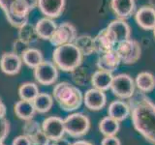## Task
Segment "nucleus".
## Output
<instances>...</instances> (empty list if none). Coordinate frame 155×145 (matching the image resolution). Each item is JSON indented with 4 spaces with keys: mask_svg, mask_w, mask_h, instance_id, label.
<instances>
[{
    "mask_svg": "<svg viewBox=\"0 0 155 145\" xmlns=\"http://www.w3.org/2000/svg\"><path fill=\"white\" fill-rule=\"evenodd\" d=\"M129 100L134 129L148 143L155 145V104L142 92Z\"/></svg>",
    "mask_w": 155,
    "mask_h": 145,
    "instance_id": "obj_1",
    "label": "nucleus"
},
{
    "mask_svg": "<svg viewBox=\"0 0 155 145\" xmlns=\"http://www.w3.org/2000/svg\"><path fill=\"white\" fill-rule=\"evenodd\" d=\"M38 7V0H0V8L12 26L19 28L27 23L28 16Z\"/></svg>",
    "mask_w": 155,
    "mask_h": 145,
    "instance_id": "obj_2",
    "label": "nucleus"
},
{
    "mask_svg": "<svg viewBox=\"0 0 155 145\" xmlns=\"http://www.w3.org/2000/svg\"><path fill=\"white\" fill-rule=\"evenodd\" d=\"M52 97L60 108L66 112L75 111L84 103V96L77 86L70 82L63 81L57 83L52 90Z\"/></svg>",
    "mask_w": 155,
    "mask_h": 145,
    "instance_id": "obj_3",
    "label": "nucleus"
},
{
    "mask_svg": "<svg viewBox=\"0 0 155 145\" xmlns=\"http://www.w3.org/2000/svg\"><path fill=\"white\" fill-rule=\"evenodd\" d=\"M82 55L74 43L56 47L52 52V61L59 70L73 72L79 68L82 62Z\"/></svg>",
    "mask_w": 155,
    "mask_h": 145,
    "instance_id": "obj_4",
    "label": "nucleus"
},
{
    "mask_svg": "<svg viewBox=\"0 0 155 145\" xmlns=\"http://www.w3.org/2000/svg\"><path fill=\"white\" fill-rule=\"evenodd\" d=\"M65 133L71 137L80 138L84 137L90 130V120L84 113L75 112L64 119Z\"/></svg>",
    "mask_w": 155,
    "mask_h": 145,
    "instance_id": "obj_5",
    "label": "nucleus"
},
{
    "mask_svg": "<svg viewBox=\"0 0 155 145\" xmlns=\"http://www.w3.org/2000/svg\"><path fill=\"white\" fill-rule=\"evenodd\" d=\"M136 84L132 76L127 74L114 76L110 90L113 94L120 100H129L135 94Z\"/></svg>",
    "mask_w": 155,
    "mask_h": 145,
    "instance_id": "obj_6",
    "label": "nucleus"
},
{
    "mask_svg": "<svg viewBox=\"0 0 155 145\" xmlns=\"http://www.w3.org/2000/svg\"><path fill=\"white\" fill-rule=\"evenodd\" d=\"M115 50L118 53L121 63L125 65L134 64L140 59L142 54V47L140 43L131 38L117 44Z\"/></svg>",
    "mask_w": 155,
    "mask_h": 145,
    "instance_id": "obj_7",
    "label": "nucleus"
},
{
    "mask_svg": "<svg viewBox=\"0 0 155 145\" xmlns=\"http://www.w3.org/2000/svg\"><path fill=\"white\" fill-rule=\"evenodd\" d=\"M34 77L39 84L52 85L58 79V68L53 62L44 60L34 69Z\"/></svg>",
    "mask_w": 155,
    "mask_h": 145,
    "instance_id": "obj_8",
    "label": "nucleus"
},
{
    "mask_svg": "<svg viewBox=\"0 0 155 145\" xmlns=\"http://www.w3.org/2000/svg\"><path fill=\"white\" fill-rule=\"evenodd\" d=\"M77 29L70 22H63L58 25L53 36L50 40L51 44L54 47H59L65 44H71L76 41Z\"/></svg>",
    "mask_w": 155,
    "mask_h": 145,
    "instance_id": "obj_9",
    "label": "nucleus"
},
{
    "mask_svg": "<svg viewBox=\"0 0 155 145\" xmlns=\"http://www.w3.org/2000/svg\"><path fill=\"white\" fill-rule=\"evenodd\" d=\"M41 125L44 134L51 141L63 137V135L66 134L64 119L57 117V116H51V117L46 118Z\"/></svg>",
    "mask_w": 155,
    "mask_h": 145,
    "instance_id": "obj_10",
    "label": "nucleus"
},
{
    "mask_svg": "<svg viewBox=\"0 0 155 145\" xmlns=\"http://www.w3.org/2000/svg\"><path fill=\"white\" fill-rule=\"evenodd\" d=\"M22 59L16 52H5L0 58V69L8 76H15L19 72L22 66Z\"/></svg>",
    "mask_w": 155,
    "mask_h": 145,
    "instance_id": "obj_11",
    "label": "nucleus"
},
{
    "mask_svg": "<svg viewBox=\"0 0 155 145\" xmlns=\"http://www.w3.org/2000/svg\"><path fill=\"white\" fill-rule=\"evenodd\" d=\"M84 104L89 110H102L107 104V96L102 90L96 88L88 89L84 95Z\"/></svg>",
    "mask_w": 155,
    "mask_h": 145,
    "instance_id": "obj_12",
    "label": "nucleus"
},
{
    "mask_svg": "<svg viewBox=\"0 0 155 145\" xmlns=\"http://www.w3.org/2000/svg\"><path fill=\"white\" fill-rule=\"evenodd\" d=\"M135 21L143 30H153L155 27V8L143 6L135 13Z\"/></svg>",
    "mask_w": 155,
    "mask_h": 145,
    "instance_id": "obj_13",
    "label": "nucleus"
},
{
    "mask_svg": "<svg viewBox=\"0 0 155 145\" xmlns=\"http://www.w3.org/2000/svg\"><path fill=\"white\" fill-rule=\"evenodd\" d=\"M65 0H38V8L44 16L50 18H56L64 11Z\"/></svg>",
    "mask_w": 155,
    "mask_h": 145,
    "instance_id": "obj_14",
    "label": "nucleus"
},
{
    "mask_svg": "<svg viewBox=\"0 0 155 145\" xmlns=\"http://www.w3.org/2000/svg\"><path fill=\"white\" fill-rule=\"evenodd\" d=\"M95 48L97 53L107 52L114 50L116 47V42L113 36V34L108 28L102 29V30L94 37Z\"/></svg>",
    "mask_w": 155,
    "mask_h": 145,
    "instance_id": "obj_15",
    "label": "nucleus"
},
{
    "mask_svg": "<svg viewBox=\"0 0 155 145\" xmlns=\"http://www.w3.org/2000/svg\"><path fill=\"white\" fill-rule=\"evenodd\" d=\"M121 63L118 53L115 50H110L107 52L99 53L98 59H97V67L99 70L113 72L117 69V67Z\"/></svg>",
    "mask_w": 155,
    "mask_h": 145,
    "instance_id": "obj_16",
    "label": "nucleus"
},
{
    "mask_svg": "<svg viewBox=\"0 0 155 145\" xmlns=\"http://www.w3.org/2000/svg\"><path fill=\"white\" fill-rule=\"evenodd\" d=\"M107 28L113 34L116 44H119L131 38V28L129 24L125 21V19H114L110 23H109Z\"/></svg>",
    "mask_w": 155,
    "mask_h": 145,
    "instance_id": "obj_17",
    "label": "nucleus"
},
{
    "mask_svg": "<svg viewBox=\"0 0 155 145\" xmlns=\"http://www.w3.org/2000/svg\"><path fill=\"white\" fill-rule=\"evenodd\" d=\"M110 7L116 17L121 19H126L135 12V0H111Z\"/></svg>",
    "mask_w": 155,
    "mask_h": 145,
    "instance_id": "obj_18",
    "label": "nucleus"
},
{
    "mask_svg": "<svg viewBox=\"0 0 155 145\" xmlns=\"http://www.w3.org/2000/svg\"><path fill=\"white\" fill-rule=\"evenodd\" d=\"M130 105L128 103H125L124 101H114L109 105L108 115L110 117L115 119L116 121H118L119 123L127 119L130 116Z\"/></svg>",
    "mask_w": 155,
    "mask_h": 145,
    "instance_id": "obj_19",
    "label": "nucleus"
},
{
    "mask_svg": "<svg viewBox=\"0 0 155 145\" xmlns=\"http://www.w3.org/2000/svg\"><path fill=\"white\" fill-rule=\"evenodd\" d=\"M113 79H114L113 72L103 71V70H98L91 76L90 81H91L92 86H93V88L99 89L105 92L107 90L110 89Z\"/></svg>",
    "mask_w": 155,
    "mask_h": 145,
    "instance_id": "obj_20",
    "label": "nucleus"
},
{
    "mask_svg": "<svg viewBox=\"0 0 155 145\" xmlns=\"http://www.w3.org/2000/svg\"><path fill=\"white\" fill-rule=\"evenodd\" d=\"M57 28L56 23L52 21V18H43L40 21H38L35 29L37 32V35L40 39L43 40H48L50 41L51 37L53 36L55 30Z\"/></svg>",
    "mask_w": 155,
    "mask_h": 145,
    "instance_id": "obj_21",
    "label": "nucleus"
},
{
    "mask_svg": "<svg viewBox=\"0 0 155 145\" xmlns=\"http://www.w3.org/2000/svg\"><path fill=\"white\" fill-rule=\"evenodd\" d=\"M14 110L18 117L24 121L32 119L36 113V109L33 105V102L25 100H21L18 103H16L14 106Z\"/></svg>",
    "mask_w": 155,
    "mask_h": 145,
    "instance_id": "obj_22",
    "label": "nucleus"
},
{
    "mask_svg": "<svg viewBox=\"0 0 155 145\" xmlns=\"http://www.w3.org/2000/svg\"><path fill=\"white\" fill-rule=\"evenodd\" d=\"M136 87L142 93H148L155 88V76L149 72H142L135 79Z\"/></svg>",
    "mask_w": 155,
    "mask_h": 145,
    "instance_id": "obj_23",
    "label": "nucleus"
},
{
    "mask_svg": "<svg viewBox=\"0 0 155 145\" xmlns=\"http://www.w3.org/2000/svg\"><path fill=\"white\" fill-rule=\"evenodd\" d=\"M21 59L27 67L31 68V69H35L44 61V57L42 51L39 50L38 48L28 47L22 51Z\"/></svg>",
    "mask_w": 155,
    "mask_h": 145,
    "instance_id": "obj_24",
    "label": "nucleus"
},
{
    "mask_svg": "<svg viewBox=\"0 0 155 145\" xmlns=\"http://www.w3.org/2000/svg\"><path fill=\"white\" fill-rule=\"evenodd\" d=\"M120 124L115 119L106 116L99 122V130L104 137H114L119 132Z\"/></svg>",
    "mask_w": 155,
    "mask_h": 145,
    "instance_id": "obj_25",
    "label": "nucleus"
},
{
    "mask_svg": "<svg viewBox=\"0 0 155 145\" xmlns=\"http://www.w3.org/2000/svg\"><path fill=\"white\" fill-rule=\"evenodd\" d=\"M75 45L78 47L82 55H90L93 52H96L94 38L89 35H81L78 36L76 41L74 42Z\"/></svg>",
    "mask_w": 155,
    "mask_h": 145,
    "instance_id": "obj_26",
    "label": "nucleus"
},
{
    "mask_svg": "<svg viewBox=\"0 0 155 145\" xmlns=\"http://www.w3.org/2000/svg\"><path fill=\"white\" fill-rule=\"evenodd\" d=\"M36 112L47 113L51 110L53 105V97L48 93H39V95L33 100Z\"/></svg>",
    "mask_w": 155,
    "mask_h": 145,
    "instance_id": "obj_27",
    "label": "nucleus"
},
{
    "mask_svg": "<svg viewBox=\"0 0 155 145\" xmlns=\"http://www.w3.org/2000/svg\"><path fill=\"white\" fill-rule=\"evenodd\" d=\"M18 40L23 45H29V44L35 43L39 37L37 35L35 26L31 25L29 23H25L24 25L18 28Z\"/></svg>",
    "mask_w": 155,
    "mask_h": 145,
    "instance_id": "obj_28",
    "label": "nucleus"
},
{
    "mask_svg": "<svg viewBox=\"0 0 155 145\" xmlns=\"http://www.w3.org/2000/svg\"><path fill=\"white\" fill-rule=\"evenodd\" d=\"M39 93V87L34 82H24L18 88V96L21 100L33 102Z\"/></svg>",
    "mask_w": 155,
    "mask_h": 145,
    "instance_id": "obj_29",
    "label": "nucleus"
},
{
    "mask_svg": "<svg viewBox=\"0 0 155 145\" xmlns=\"http://www.w3.org/2000/svg\"><path fill=\"white\" fill-rule=\"evenodd\" d=\"M22 130L24 135H26L28 138H31L43 130H42V125L40 123H38L37 121L33 119H30L25 121V123H24L22 127Z\"/></svg>",
    "mask_w": 155,
    "mask_h": 145,
    "instance_id": "obj_30",
    "label": "nucleus"
},
{
    "mask_svg": "<svg viewBox=\"0 0 155 145\" xmlns=\"http://www.w3.org/2000/svg\"><path fill=\"white\" fill-rule=\"evenodd\" d=\"M10 129V122L7 119H0V145H5L4 140L6 139V137L9 135Z\"/></svg>",
    "mask_w": 155,
    "mask_h": 145,
    "instance_id": "obj_31",
    "label": "nucleus"
},
{
    "mask_svg": "<svg viewBox=\"0 0 155 145\" xmlns=\"http://www.w3.org/2000/svg\"><path fill=\"white\" fill-rule=\"evenodd\" d=\"M82 69H80L79 68H77L75 71H73V79L76 82L77 84H80V85H84L86 80H87V72L86 71H81Z\"/></svg>",
    "mask_w": 155,
    "mask_h": 145,
    "instance_id": "obj_32",
    "label": "nucleus"
},
{
    "mask_svg": "<svg viewBox=\"0 0 155 145\" xmlns=\"http://www.w3.org/2000/svg\"><path fill=\"white\" fill-rule=\"evenodd\" d=\"M29 139H30L32 145H50L51 144V140L46 137V134H44L43 130H41L40 133H38L36 135H34L33 137Z\"/></svg>",
    "mask_w": 155,
    "mask_h": 145,
    "instance_id": "obj_33",
    "label": "nucleus"
},
{
    "mask_svg": "<svg viewBox=\"0 0 155 145\" xmlns=\"http://www.w3.org/2000/svg\"><path fill=\"white\" fill-rule=\"evenodd\" d=\"M12 145H32V143L26 135L21 134L14 138Z\"/></svg>",
    "mask_w": 155,
    "mask_h": 145,
    "instance_id": "obj_34",
    "label": "nucleus"
},
{
    "mask_svg": "<svg viewBox=\"0 0 155 145\" xmlns=\"http://www.w3.org/2000/svg\"><path fill=\"white\" fill-rule=\"evenodd\" d=\"M101 145H121V142L118 137L114 135V137H105L102 139Z\"/></svg>",
    "mask_w": 155,
    "mask_h": 145,
    "instance_id": "obj_35",
    "label": "nucleus"
},
{
    "mask_svg": "<svg viewBox=\"0 0 155 145\" xmlns=\"http://www.w3.org/2000/svg\"><path fill=\"white\" fill-rule=\"evenodd\" d=\"M50 145H72V143L68 139H66L64 137H61V138L53 140V141H51Z\"/></svg>",
    "mask_w": 155,
    "mask_h": 145,
    "instance_id": "obj_36",
    "label": "nucleus"
},
{
    "mask_svg": "<svg viewBox=\"0 0 155 145\" xmlns=\"http://www.w3.org/2000/svg\"><path fill=\"white\" fill-rule=\"evenodd\" d=\"M6 111H7L6 105H4L2 100L0 99V119L5 118V116H6Z\"/></svg>",
    "mask_w": 155,
    "mask_h": 145,
    "instance_id": "obj_37",
    "label": "nucleus"
},
{
    "mask_svg": "<svg viewBox=\"0 0 155 145\" xmlns=\"http://www.w3.org/2000/svg\"><path fill=\"white\" fill-rule=\"evenodd\" d=\"M72 145H93L90 143L89 141H86V140H78V141L72 143Z\"/></svg>",
    "mask_w": 155,
    "mask_h": 145,
    "instance_id": "obj_38",
    "label": "nucleus"
},
{
    "mask_svg": "<svg viewBox=\"0 0 155 145\" xmlns=\"http://www.w3.org/2000/svg\"><path fill=\"white\" fill-rule=\"evenodd\" d=\"M149 1V4H150V6L155 8V0H148Z\"/></svg>",
    "mask_w": 155,
    "mask_h": 145,
    "instance_id": "obj_39",
    "label": "nucleus"
},
{
    "mask_svg": "<svg viewBox=\"0 0 155 145\" xmlns=\"http://www.w3.org/2000/svg\"><path fill=\"white\" fill-rule=\"evenodd\" d=\"M153 35H154V37H155V27H154V29H153Z\"/></svg>",
    "mask_w": 155,
    "mask_h": 145,
    "instance_id": "obj_40",
    "label": "nucleus"
}]
</instances>
